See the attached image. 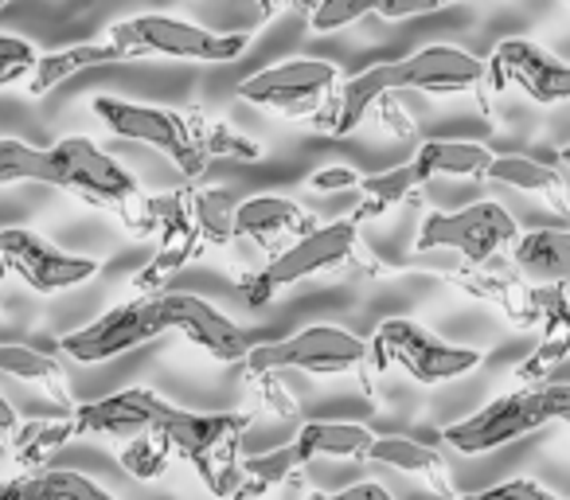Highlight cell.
Returning <instances> with one entry per match:
<instances>
[{"mask_svg":"<svg viewBox=\"0 0 570 500\" xmlns=\"http://www.w3.org/2000/svg\"><path fill=\"white\" fill-rule=\"evenodd\" d=\"M165 333H184L196 349H204L207 356L235 364L246 360V352L254 349V341L223 317L215 305H207L196 294H145L137 302H126L118 310L102 313L90 325L75 329V333L59 336V352L79 364H106V360L134 352L141 344L157 341Z\"/></svg>","mask_w":570,"mask_h":500,"instance_id":"cell-1","label":"cell"},{"mask_svg":"<svg viewBox=\"0 0 570 500\" xmlns=\"http://www.w3.org/2000/svg\"><path fill=\"white\" fill-rule=\"evenodd\" d=\"M489 82V63L450 43H434L422 48L395 63H375L367 71L352 75L333 98V118L325 121V134L348 137L352 129L364 121L380 98L399 95V90H422V95H465V90H481Z\"/></svg>","mask_w":570,"mask_h":500,"instance_id":"cell-2","label":"cell"},{"mask_svg":"<svg viewBox=\"0 0 570 500\" xmlns=\"http://www.w3.org/2000/svg\"><path fill=\"white\" fill-rule=\"evenodd\" d=\"M250 427V414L238 411H219V414H196L176 406L165 422H160V434L173 442L176 458H184L199 477L207 481V489L230 497L243 484V465L235 458L238 438Z\"/></svg>","mask_w":570,"mask_h":500,"instance_id":"cell-3","label":"cell"},{"mask_svg":"<svg viewBox=\"0 0 570 500\" xmlns=\"http://www.w3.org/2000/svg\"><path fill=\"white\" fill-rule=\"evenodd\" d=\"M110 43H118L126 51V59H196V63H230L250 48V32H212V28L188 24L176 17H134L118 20L106 36Z\"/></svg>","mask_w":570,"mask_h":500,"instance_id":"cell-4","label":"cell"},{"mask_svg":"<svg viewBox=\"0 0 570 500\" xmlns=\"http://www.w3.org/2000/svg\"><path fill=\"white\" fill-rule=\"evenodd\" d=\"M484 360V352L465 349V344H450L442 336L426 333L419 321H383L372 336V367L383 372V367H403L414 383L422 388H438V383H450L458 375L473 372Z\"/></svg>","mask_w":570,"mask_h":500,"instance_id":"cell-5","label":"cell"},{"mask_svg":"<svg viewBox=\"0 0 570 500\" xmlns=\"http://www.w3.org/2000/svg\"><path fill=\"white\" fill-rule=\"evenodd\" d=\"M356 235H360V215L348 219L325 223V227H313L305 235H297L294 243L277 251L250 282H246V305H266L274 302L282 290L297 286V282L313 278V274L336 271L352 258L356 251Z\"/></svg>","mask_w":570,"mask_h":500,"instance_id":"cell-6","label":"cell"},{"mask_svg":"<svg viewBox=\"0 0 570 500\" xmlns=\"http://www.w3.org/2000/svg\"><path fill=\"white\" fill-rule=\"evenodd\" d=\"M243 364L258 380H269L274 372H289V367L309 375H341L372 364V344H364L360 336L344 333L336 325H309L302 333L285 336V341L254 344Z\"/></svg>","mask_w":570,"mask_h":500,"instance_id":"cell-7","label":"cell"},{"mask_svg":"<svg viewBox=\"0 0 570 500\" xmlns=\"http://www.w3.org/2000/svg\"><path fill=\"white\" fill-rule=\"evenodd\" d=\"M48 165H51L48 184L75 192V196L87 199V204L118 207L121 215H129V227L137 231L134 207L145 204L141 184H137L106 149H98L87 137H67V141L48 149Z\"/></svg>","mask_w":570,"mask_h":500,"instance_id":"cell-8","label":"cell"},{"mask_svg":"<svg viewBox=\"0 0 570 500\" xmlns=\"http://www.w3.org/2000/svg\"><path fill=\"white\" fill-rule=\"evenodd\" d=\"M90 110L102 118V126H110V134L160 149L184 176H199L207 165H212V157H207L204 145H199V137H196V121H191L188 114L126 102V98H114V95L95 98Z\"/></svg>","mask_w":570,"mask_h":500,"instance_id":"cell-9","label":"cell"},{"mask_svg":"<svg viewBox=\"0 0 570 500\" xmlns=\"http://www.w3.org/2000/svg\"><path fill=\"white\" fill-rule=\"evenodd\" d=\"M520 238L512 212L500 207L497 199H481L461 212H430L414 238V251H458L469 266H489L492 258Z\"/></svg>","mask_w":570,"mask_h":500,"instance_id":"cell-10","label":"cell"},{"mask_svg":"<svg viewBox=\"0 0 570 500\" xmlns=\"http://www.w3.org/2000/svg\"><path fill=\"white\" fill-rule=\"evenodd\" d=\"M102 271V263L90 255H71L48 243L43 235L24 227L0 231V274H17L36 294H63Z\"/></svg>","mask_w":570,"mask_h":500,"instance_id":"cell-11","label":"cell"},{"mask_svg":"<svg viewBox=\"0 0 570 500\" xmlns=\"http://www.w3.org/2000/svg\"><path fill=\"white\" fill-rule=\"evenodd\" d=\"M547 422H551V414H547L543 395H539V383H535V388L492 399L489 406H481V411L469 414V419L450 422V427L442 430V438L458 453H489V450H500V445L515 442V438L531 434V430L547 427Z\"/></svg>","mask_w":570,"mask_h":500,"instance_id":"cell-12","label":"cell"},{"mask_svg":"<svg viewBox=\"0 0 570 500\" xmlns=\"http://www.w3.org/2000/svg\"><path fill=\"white\" fill-rule=\"evenodd\" d=\"M341 71L328 59H282V63L266 67V71L250 75L238 82V98L250 106H266V110L282 114H309L328 98V90L336 87Z\"/></svg>","mask_w":570,"mask_h":500,"instance_id":"cell-13","label":"cell"},{"mask_svg":"<svg viewBox=\"0 0 570 500\" xmlns=\"http://www.w3.org/2000/svg\"><path fill=\"white\" fill-rule=\"evenodd\" d=\"M492 87H515L539 106L570 102V63L531 40H504L489 59Z\"/></svg>","mask_w":570,"mask_h":500,"instance_id":"cell-14","label":"cell"},{"mask_svg":"<svg viewBox=\"0 0 570 500\" xmlns=\"http://www.w3.org/2000/svg\"><path fill=\"white\" fill-rule=\"evenodd\" d=\"M176 406L168 399L153 395L145 388H129L118 395H106L98 403L75 406L71 422H75V438L82 434H114V438H134L141 430H157L160 422L173 414Z\"/></svg>","mask_w":570,"mask_h":500,"instance_id":"cell-15","label":"cell"},{"mask_svg":"<svg viewBox=\"0 0 570 500\" xmlns=\"http://www.w3.org/2000/svg\"><path fill=\"white\" fill-rule=\"evenodd\" d=\"M539 286H543V317H539V325H543V344L515 367V375H520L528 388L543 383L547 375L570 356V294L562 286H554V282H539Z\"/></svg>","mask_w":570,"mask_h":500,"instance_id":"cell-16","label":"cell"},{"mask_svg":"<svg viewBox=\"0 0 570 500\" xmlns=\"http://www.w3.org/2000/svg\"><path fill=\"white\" fill-rule=\"evenodd\" d=\"M238 238H254V243H282V238H297L305 231H313V215L302 204L282 196H254L238 199L235 212Z\"/></svg>","mask_w":570,"mask_h":500,"instance_id":"cell-17","label":"cell"},{"mask_svg":"<svg viewBox=\"0 0 570 500\" xmlns=\"http://www.w3.org/2000/svg\"><path fill=\"white\" fill-rule=\"evenodd\" d=\"M554 160L559 157L539 160V157H528V153H500V157H492L484 180H497V184H508V188L543 196L562 219H570V199H567V188H562L559 173H554Z\"/></svg>","mask_w":570,"mask_h":500,"instance_id":"cell-18","label":"cell"},{"mask_svg":"<svg viewBox=\"0 0 570 500\" xmlns=\"http://www.w3.org/2000/svg\"><path fill=\"white\" fill-rule=\"evenodd\" d=\"M515 271L531 282H554L570 294V231L543 227L512 243Z\"/></svg>","mask_w":570,"mask_h":500,"instance_id":"cell-19","label":"cell"},{"mask_svg":"<svg viewBox=\"0 0 570 500\" xmlns=\"http://www.w3.org/2000/svg\"><path fill=\"white\" fill-rule=\"evenodd\" d=\"M110 63H129L126 51L110 40L79 43V48H67V51H51V56H40V63H36L32 79H28V95L43 98L48 90H56L59 82L71 79V75L90 71V67H110Z\"/></svg>","mask_w":570,"mask_h":500,"instance_id":"cell-20","label":"cell"},{"mask_svg":"<svg viewBox=\"0 0 570 500\" xmlns=\"http://www.w3.org/2000/svg\"><path fill=\"white\" fill-rule=\"evenodd\" d=\"M0 497L20 500H106V489L75 469L36 465V473H20L0 484Z\"/></svg>","mask_w":570,"mask_h":500,"instance_id":"cell-21","label":"cell"},{"mask_svg":"<svg viewBox=\"0 0 570 500\" xmlns=\"http://www.w3.org/2000/svg\"><path fill=\"white\" fill-rule=\"evenodd\" d=\"M375 434L360 422H305L294 438L297 461L313 458H367Z\"/></svg>","mask_w":570,"mask_h":500,"instance_id":"cell-22","label":"cell"},{"mask_svg":"<svg viewBox=\"0 0 570 500\" xmlns=\"http://www.w3.org/2000/svg\"><path fill=\"white\" fill-rule=\"evenodd\" d=\"M497 153H489L476 141H426L411 157V168L419 184H430L434 176H484Z\"/></svg>","mask_w":570,"mask_h":500,"instance_id":"cell-23","label":"cell"},{"mask_svg":"<svg viewBox=\"0 0 570 500\" xmlns=\"http://www.w3.org/2000/svg\"><path fill=\"white\" fill-rule=\"evenodd\" d=\"M367 461H380V465H391V469H399V473H419V477H426L438 492H453V484L445 481V461L438 458L434 445L419 442V438L375 434L372 450H367Z\"/></svg>","mask_w":570,"mask_h":500,"instance_id":"cell-24","label":"cell"},{"mask_svg":"<svg viewBox=\"0 0 570 500\" xmlns=\"http://www.w3.org/2000/svg\"><path fill=\"white\" fill-rule=\"evenodd\" d=\"M0 375L40 383V388H48L51 399L63 403V411H75L71 395H67V383H63V367L51 356H43V352L28 349V344H0Z\"/></svg>","mask_w":570,"mask_h":500,"instance_id":"cell-25","label":"cell"},{"mask_svg":"<svg viewBox=\"0 0 570 500\" xmlns=\"http://www.w3.org/2000/svg\"><path fill=\"white\" fill-rule=\"evenodd\" d=\"M238 199L230 188H207V192H196L191 196V219H196V231L204 243H230L238 238V227H235V212H238Z\"/></svg>","mask_w":570,"mask_h":500,"instance_id":"cell-26","label":"cell"},{"mask_svg":"<svg viewBox=\"0 0 570 500\" xmlns=\"http://www.w3.org/2000/svg\"><path fill=\"white\" fill-rule=\"evenodd\" d=\"M173 458H176L173 442H168L160 430H141V434H134L121 445V469H126L129 477H137V481H157V477H165Z\"/></svg>","mask_w":570,"mask_h":500,"instance_id":"cell-27","label":"cell"},{"mask_svg":"<svg viewBox=\"0 0 570 500\" xmlns=\"http://www.w3.org/2000/svg\"><path fill=\"white\" fill-rule=\"evenodd\" d=\"M75 438V422L71 411H67L63 422H28V427H17V461L28 469L43 465L51 450H59L63 442Z\"/></svg>","mask_w":570,"mask_h":500,"instance_id":"cell-28","label":"cell"},{"mask_svg":"<svg viewBox=\"0 0 570 500\" xmlns=\"http://www.w3.org/2000/svg\"><path fill=\"white\" fill-rule=\"evenodd\" d=\"M17 180L48 184L51 180L48 149H36V145L4 137L0 141V184H17Z\"/></svg>","mask_w":570,"mask_h":500,"instance_id":"cell-29","label":"cell"},{"mask_svg":"<svg viewBox=\"0 0 570 500\" xmlns=\"http://www.w3.org/2000/svg\"><path fill=\"white\" fill-rule=\"evenodd\" d=\"M196 121V137L199 145H204L207 157H230V160H258L262 149L254 141H246V137H238L230 126H223V121Z\"/></svg>","mask_w":570,"mask_h":500,"instance_id":"cell-30","label":"cell"},{"mask_svg":"<svg viewBox=\"0 0 570 500\" xmlns=\"http://www.w3.org/2000/svg\"><path fill=\"white\" fill-rule=\"evenodd\" d=\"M199 246H207L204 238H180V243H165V251H160L157 258H153L149 266H145L141 274L134 278L137 290H153L160 286V282L168 278V274H176L184 263H191V258L199 255Z\"/></svg>","mask_w":570,"mask_h":500,"instance_id":"cell-31","label":"cell"},{"mask_svg":"<svg viewBox=\"0 0 570 500\" xmlns=\"http://www.w3.org/2000/svg\"><path fill=\"white\" fill-rule=\"evenodd\" d=\"M380 0H317V9L309 12L313 32H336V28L360 24L364 17H372Z\"/></svg>","mask_w":570,"mask_h":500,"instance_id":"cell-32","label":"cell"},{"mask_svg":"<svg viewBox=\"0 0 570 500\" xmlns=\"http://www.w3.org/2000/svg\"><path fill=\"white\" fill-rule=\"evenodd\" d=\"M36 63H40V56H36L32 43L17 40V36H0V90L28 79L36 71Z\"/></svg>","mask_w":570,"mask_h":500,"instance_id":"cell-33","label":"cell"},{"mask_svg":"<svg viewBox=\"0 0 570 500\" xmlns=\"http://www.w3.org/2000/svg\"><path fill=\"white\" fill-rule=\"evenodd\" d=\"M450 4H461V0H380V4H375V17L406 20V17H426V12L450 9Z\"/></svg>","mask_w":570,"mask_h":500,"instance_id":"cell-34","label":"cell"},{"mask_svg":"<svg viewBox=\"0 0 570 500\" xmlns=\"http://www.w3.org/2000/svg\"><path fill=\"white\" fill-rule=\"evenodd\" d=\"M360 180H364L360 173L333 165V168H321V173H313L309 176V188L313 192H341V188H360Z\"/></svg>","mask_w":570,"mask_h":500,"instance_id":"cell-35","label":"cell"},{"mask_svg":"<svg viewBox=\"0 0 570 500\" xmlns=\"http://www.w3.org/2000/svg\"><path fill=\"white\" fill-rule=\"evenodd\" d=\"M539 395H543V406H547V414H551V422L570 427V383H539Z\"/></svg>","mask_w":570,"mask_h":500,"instance_id":"cell-36","label":"cell"},{"mask_svg":"<svg viewBox=\"0 0 570 500\" xmlns=\"http://www.w3.org/2000/svg\"><path fill=\"white\" fill-rule=\"evenodd\" d=\"M484 500H497V497H520V500H551V492L535 481H504V484H492V489L481 492Z\"/></svg>","mask_w":570,"mask_h":500,"instance_id":"cell-37","label":"cell"},{"mask_svg":"<svg viewBox=\"0 0 570 500\" xmlns=\"http://www.w3.org/2000/svg\"><path fill=\"white\" fill-rule=\"evenodd\" d=\"M17 427H20L17 411H12L9 399L0 395V438H12V434H17Z\"/></svg>","mask_w":570,"mask_h":500,"instance_id":"cell-38","label":"cell"},{"mask_svg":"<svg viewBox=\"0 0 570 500\" xmlns=\"http://www.w3.org/2000/svg\"><path fill=\"white\" fill-rule=\"evenodd\" d=\"M341 497H372V500H387V489H380V484L364 481V484H352V489H341Z\"/></svg>","mask_w":570,"mask_h":500,"instance_id":"cell-39","label":"cell"},{"mask_svg":"<svg viewBox=\"0 0 570 500\" xmlns=\"http://www.w3.org/2000/svg\"><path fill=\"white\" fill-rule=\"evenodd\" d=\"M269 9H294L302 12V17H309L313 9H317V0H266Z\"/></svg>","mask_w":570,"mask_h":500,"instance_id":"cell-40","label":"cell"},{"mask_svg":"<svg viewBox=\"0 0 570 500\" xmlns=\"http://www.w3.org/2000/svg\"><path fill=\"white\" fill-rule=\"evenodd\" d=\"M559 160H562V165H567V168H570V145H567V149H562V153H559Z\"/></svg>","mask_w":570,"mask_h":500,"instance_id":"cell-41","label":"cell"},{"mask_svg":"<svg viewBox=\"0 0 570 500\" xmlns=\"http://www.w3.org/2000/svg\"><path fill=\"white\" fill-rule=\"evenodd\" d=\"M4 4H9V0H0V9H4Z\"/></svg>","mask_w":570,"mask_h":500,"instance_id":"cell-42","label":"cell"},{"mask_svg":"<svg viewBox=\"0 0 570 500\" xmlns=\"http://www.w3.org/2000/svg\"><path fill=\"white\" fill-rule=\"evenodd\" d=\"M567 4H570V0H567Z\"/></svg>","mask_w":570,"mask_h":500,"instance_id":"cell-43","label":"cell"}]
</instances>
